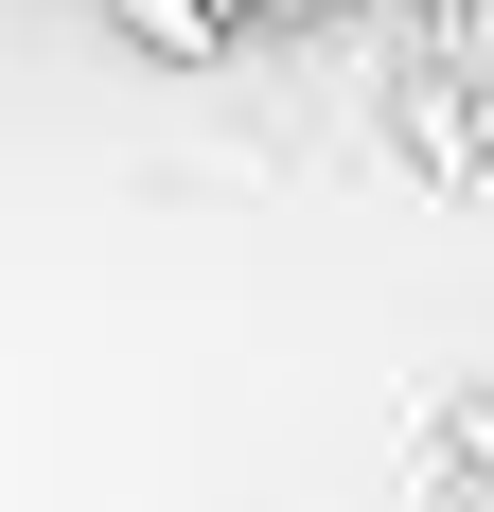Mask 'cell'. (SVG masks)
<instances>
[{
	"label": "cell",
	"instance_id": "cell-1",
	"mask_svg": "<svg viewBox=\"0 0 494 512\" xmlns=\"http://www.w3.org/2000/svg\"><path fill=\"white\" fill-rule=\"evenodd\" d=\"M230 36H247L230 0H124V53H159V71H212Z\"/></svg>",
	"mask_w": 494,
	"mask_h": 512
},
{
	"label": "cell",
	"instance_id": "cell-2",
	"mask_svg": "<svg viewBox=\"0 0 494 512\" xmlns=\"http://www.w3.org/2000/svg\"><path fill=\"white\" fill-rule=\"evenodd\" d=\"M406 159H424V177H477V159H494V106L477 89H406Z\"/></svg>",
	"mask_w": 494,
	"mask_h": 512
},
{
	"label": "cell",
	"instance_id": "cell-3",
	"mask_svg": "<svg viewBox=\"0 0 494 512\" xmlns=\"http://www.w3.org/2000/svg\"><path fill=\"white\" fill-rule=\"evenodd\" d=\"M230 18H336V0H230Z\"/></svg>",
	"mask_w": 494,
	"mask_h": 512
},
{
	"label": "cell",
	"instance_id": "cell-4",
	"mask_svg": "<svg viewBox=\"0 0 494 512\" xmlns=\"http://www.w3.org/2000/svg\"><path fill=\"white\" fill-rule=\"evenodd\" d=\"M442 18H459V0H442Z\"/></svg>",
	"mask_w": 494,
	"mask_h": 512
}]
</instances>
